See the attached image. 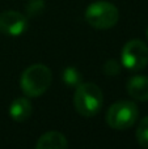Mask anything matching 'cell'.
<instances>
[{
	"instance_id": "1",
	"label": "cell",
	"mask_w": 148,
	"mask_h": 149,
	"mask_svg": "<svg viewBox=\"0 0 148 149\" xmlns=\"http://www.w3.org/2000/svg\"><path fill=\"white\" fill-rule=\"evenodd\" d=\"M104 103V94L98 85L93 82H81L73 94V106L81 116L91 118L98 114Z\"/></svg>"
},
{
	"instance_id": "2",
	"label": "cell",
	"mask_w": 148,
	"mask_h": 149,
	"mask_svg": "<svg viewBox=\"0 0 148 149\" xmlns=\"http://www.w3.org/2000/svg\"><path fill=\"white\" fill-rule=\"evenodd\" d=\"M51 81L52 74L49 67L45 64H33L21 73L20 86L26 97L37 98L49 89Z\"/></svg>"
},
{
	"instance_id": "3",
	"label": "cell",
	"mask_w": 148,
	"mask_h": 149,
	"mask_svg": "<svg viewBox=\"0 0 148 149\" xmlns=\"http://www.w3.org/2000/svg\"><path fill=\"white\" fill-rule=\"evenodd\" d=\"M85 21L94 29L105 30L110 29L119 20V12L118 8L113 3L98 0L94 1L85 9L84 13Z\"/></svg>"
},
{
	"instance_id": "4",
	"label": "cell",
	"mask_w": 148,
	"mask_h": 149,
	"mask_svg": "<svg viewBox=\"0 0 148 149\" xmlns=\"http://www.w3.org/2000/svg\"><path fill=\"white\" fill-rule=\"evenodd\" d=\"M139 115L138 106L133 101H118L113 103L106 113V123L113 130H127L135 124Z\"/></svg>"
},
{
	"instance_id": "5",
	"label": "cell",
	"mask_w": 148,
	"mask_h": 149,
	"mask_svg": "<svg viewBox=\"0 0 148 149\" xmlns=\"http://www.w3.org/2000/svg\"><path fill=\"white\" fill-rule=\"evenodd\" d=\"M121 59L127 70H143L148 64V46L140 39H131L123 46Z\"/></svg>"
},
{
	"instance_id": "6",
	"label": "cell",
	"mask_w": 148,
	"mask_h": 149,
	"mask_svg": "<svg viewBox=\"0 0 148 149\" xmlns=\"http://www.w3.org/2000/svg\"><path fill=\"white\" fill-rule=\"evenodd\" d=\"M28 29V18L17 10H4L0 13V33L18 37Z\"/></svg>"
},
{
	"instance_id": "7",
	"label": "cell",
	"mask_w": 148,
	"mask_h": 149,
	"mask_svg": "<svg viewBox=\"0 0 148 149\" xmlns=\"http://www.w3.org/2000/svg\"><path fill=\"white\" fill-rule=\"evenodd\" d=\"M128 95L138 101H148V76L136 74L133 76L126 84Z\"/></svg>"
},
{
	"instance_id": "8",
	"label": "cell",
	"mask_w": 148,
	"mask_h": 149,
	"mask_svg": "<svg viewBox=\"0 0 148 149\" xmlns=\"http://www.w3.org/2000/svg\"><path fill=\"white\" fill-rule=\"evenodd\" d=\"M70 147L67 137L58 131H49L37 140V149H66Z\"/></svg>"
},
{
	"instance_id": "9",
	"label": "cell",
	"mask_w": 148,
	"mask_h": 149,
	"mask_svg": "<svg viewBox=\"0 0 148 149\" xmlns=\"http://www.w3.org/2000/svg\"><path fill=\"white\" fill-rule=\"evenodd\" d=\"M33 114V106L26 97H18L9 106V116L15 122H25Z\"/></svg>"
},
{
	"instance_id": "10",
	"label": "cell",
	"mask_w": 148,
	"mask_h": 149,
	"mask_svg": "<svg viewBox=\"0 0 148 149\" xmlns=\"http://www.w3.org/2000/svg\"><path fill=\"white\" fill-rule=\"evenodd\" d=\"M62 80L68 86H77L81 84V73L77 71V68L67 67L62 73Z\"/></svg>"
},
{
	"instance_id": "11",
	"label": "cell",
	"mask_w": 148,
	"mask_h": 149,
	"mask_svg": "<svg viewBox=\"0 0 148 149\" xmlns=\"http://www.w3.org/2000/svg\"><path fill=\"white\" fill-rule=\"evenodd\" d=\"M136 140L140 147L148 149V116L139 122V126L136 128Z\"/></svg>"
},
{
	"instance_id": "12",
	"label": "cell",
	"mask_w": 148,
	"mask_h": 149,
	"mask_svg": "<svg viewBox=\"0 0 148 149\" xmlns=\"http://www.w3.org/2000/svg\"><path fill=\"white\" fill-rule=\"evenodd\" d=\"M45 9V0H29L26 4V13L29 16H38Z\"/></svg>"
},
{
	"instance_id": "13",
	"label": "cell",
	"mask_w": 148,
	"mask_h": 149,
	"mask_svg": "<svg viewBox=\"0 0 148 149\" xmlns=\"http://www.w3.org/2000/svg\"><path fill=\"white\" fill-rule=\"evenodd\" d=\"M119 72H121V65L117 60L110 59L104 64V73L108 74V76H112V77L117 76Z\"/></svg>"
},
{
	"instance_id": "14",
	"label": "cell",
	"mask_w": 148,
	"mask_h": 149,
	"mask_svg": "<svg viewBox=\"0 0 148 149\" xmlns=\"http://www.w3.org/2000/svg\"><path fill=\"white\" fill-rule=\"evenodd\" d=\"M147 39H148V29H147Z\"/></svg>"
}]
</instances>
